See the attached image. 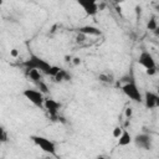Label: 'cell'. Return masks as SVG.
I'll return each instance as SVG.
<instances>
[{
	"label": "cell",
	"mask_w": 159,
	"mask_h": 159,
	"mask_svg": "<svg viewBox=\"0 0 159 159\" xmlns=\"http://www.w3.org/2000/svg\"><path fill=\"white\" fill-rule=\"evenodd\" d=\"M22 66H24L25 70H39L41 73H45L47 76H48V73L51 71V67H52V65H50L46 60L41 58L40 56H37L32 52L30 53L29 58L22 62Z\"/></svg>",
	"instance_id": "obj_1"
},
{
	"label": "cell",
	"mask_w": 159,
	"mask_h": 159,
	"mask_svg": "<svg viewBox=\"0 0 159 159\" xmlns=\"http://www.w3.org/2000/svg\"><path fill=\"white\" fill-rule=\"evenodd\" d=\"M30 139L45 153L52 155V157H57V153H56V144L55 142H52L51 139L46 138V137H42V135H30Z\"/></svg>",
	"instance_id": "obj_2"
},
{
	"label": "cell",
	"mask_w": 159,
	"mask_h": 159,
	"mask_svg": "<svg viewBox=\"0 0 159 159\" xmlns=\"http://www.w3.org/2000/svg\"><path fill=\"white\" fill-rule=\"evenodd\" d=\"M122 92L132 101L137 102V103H142L143 101V93L140 92V89L138 88L137 83L134 80H130L128 82H124V84L120 87Z\"/></svg>",
	"instance_id": "obj_3"
},
{
	"label": "cell",
	"mask_w": 159,
	"mask_h": 159,
	"mask_svg": "<svg viewBox=\"0 0 159 159\" xmlns=\"http://www.w3.org/2000/svg\"><path fill=\"white\" fill-rule=\"evenodd\" d=\"M138 63L145 68L147 75L153 76L157 73V63H155V60L150 52H148L145 50L142 51L139 57H138Z\"/></svg>",
	"instance_id": "obj_4"
},
{
	"label": "cell",
	"mask_w": 159,
	"mask_h": 159,
	"mask_svg": "<svg viewBox=\"0 0 159 159\" xmlns=\"http://www.w3.org/2000/svg\"><path fill=\"white\" fill-rule=\"evenodd\" d=\"M22 96L30 101L34 106L39 108H43V101H45V94L41 91L34 89V88H26L22 91Z\"/></svg>",
	"instance_id": "obj_5"
},
{
	"label": "cell",
	"mask_w": 159,
	"mask_h": 159,
	"mask_svg": "<svg viewBox=\"0 0 159 159\" xmlns=\"http://www.w3.org/2000/svg\"><path fill=\"white\" fill-rule=\"evenodd\" d=\"M132 143H134V145L137 148L143 149V150H150L152 145H153L152 137L148 133H139V134H137L135 137H133Z\"/></svg>",
	"instance_id": "obj_6"
},
{
	"label": "cell",
	"mask_w": 159,
	"mask_h": 159,
	"mask_svg": "<svg viewBox=\"0 0 159 159\" xmlns=\"http://www.w3.org/2000/svg\"><path fill=\"white\" fill-rule=\"evenodd\" d=\"M43 108L48 113L50 118L52 120H56L58 118V112H60V108H61V103L57 102L53 98H45V101H43Z\"/></svg>",
	"instance_id": "obj_7"
},
{
	"label": "cell",
	"mask_w": 159,
	"mask_h": 159,
	"mask_svg": "<svg viewBox=\"0 0 159 159\" xmlns=\"http://www.w3.org/2000/svg\"><path fill=\"white\" fill-rule=\"evenodd\" d=\"M76 2L82 7L87 16H94L99 11L97 0H76Z\"/></svg>",
	"instance_id": "obj_8"
},
{
	"label": "cell",
	"mask_w": 159,
	"mask_h": 159,
	"mask_svg": "<svg viewBox=\"0 0 159 159\" xmlns=\"http://www.w3.org/2000/svg\"><path fill=\"white\" fill-rule=\"evenodd\" d=\"M145 106V108L148 109H153L157 108L159 106V96L155 92L152 91H145L143 94V101H142Z\"/></svg>",
	"instance_id": "obj_9"
},
{
	"label": "cell",
	"mask_w": 159,
	"mask_h": 159,
	"mask_svg": "<svg viewBox=\"0 0 159 159\" xmlns=\"http://www.w3.org/2000/svg\"><path fill=\"white\" fill-rule=\"evenodd\" d=\"M117 139H118V142H117L118 147H125V145H129L132 143L133 137L127 129H122V133L119 134V137Z\"/></svg>",
	"instance_id": "obj_10"
},
{
	"label": "cell",
	"mask_w": 159,
	"mask_h": 159,
	"mask_svg": "<svg viewBox=\"0 0 159 159\" xmlns=\"http://www.w3.org/2000/svg\"><path fill=\"white\" fill-rule=\"evenodd\" d=\"M78 32L81 34H84L86 36L87 35H93V36H101L102 35V31L96 27V26H92V25H84V26H81L77 29Z\"/></svg>",
	"instance_id": "obj_11"
},
{
	"label": "cell",
	"mask_w": 159,
	"mask_h": 159,
	"mask_svg": "<svg viewBox=\"0 0 159 159\" xmlns=\"http://www.w3.org/2000/svg\"><path fill=\"white\" fill-rule=\"evenodd\" d=\"M53 78V82L56 83H61V82H67V81H71V75L68 71L63 70V68H60L57 71V73L52 77Z\"/></svg>",
	"instance_id": "obj_12"
},
{
	"label": "cell",
	"mask_w": 159,
	"mask_h": 159,
	"mask_svg": "<svg viewBox=\"0 0 159 159\" xmlns=\"http://www.w3.org/2000/svg\"><path fill=\"white\" fill-rule=\"evenodd\" d=\"M42 73L39 71V70H26V76L35 83L37 84L40 81H42Z\"/></svg>",
	"instance_id": "obj_13"
},
{
	"label": "cell",
	"mask_w": 159,
	"mask_h": 159,
	"mask_svg": "<svg viewBox=\"0 0 159 159\" xmlns=\"http://www.w3.org/2000/svg\"><path fill=\"white\" fill-rule=\"evenodd\" d=\"M98 80L103 83H107V84H112L114 83V76L112 72H103L98 76Z\"/></svg>",
	"instance_id": "obj_14"
},
{
	"label": "cell",
	"mask_w": 159,
	"mask_h": 159,
	"mask_svg": "<svg viewBox=\"0 0 159 159\" xmlns=\"http://www.w3.org/2000/svg\"><path fill=\"white\" fill-rule=\"evenodd\" d=\"M147 27H148V30H150V31H157V30H158V22H157V19H155V17H152V19L148 21Z\"/></svg>",
	"instance_id": "obj_15"
},
{
	"label": "cell",
	"mask_w": 159,
	"mask_h": 159,
	"mask_svg": "<svg viewBox=\"0 0 159 159\" xmlns=\"http://www.w3.org/2000/svg\"><path fill=\"white\" fill-rule=\"evenodd\" d=\"M7 140H9L7 132L2 125H0V143H6Z\"/></svg>",
	"instance_id": "obj_16"
},
{
	"label": "cell",
	"mask_w": 159,
	"mask_h": 159,
	"mask_svg": "<svg viewBox=\"0 0 159 159\" xmlns=\"http://www.w3.org/2000/svg\"><path fill=\"white\" fill-rule=\"evenodd\" d=\"M36 86H37V88H39L43 94H47V93H48V87H47V84H46L43 81H40Z\"/></svg>",
	"instance_id": "obj_17"
},
{
	"label": "cell",
	"mask_w": 159,
	"mask_h": 159,
	"mask_svg": "<svg viewBox=\"0 0 159 159\" xmlns=\"http://www.w3.org/2000/svg\"><path fill=\"white\" fill-rule=\"evenodd\" d=\"M120 133H122V128H120V127H116V128L113 129V137H114V138H118Z\"/></svg>",
	"instance_id": "obj_18"
},
{
	"label": "cell",
	"mask_w": 159,
	"mask_h": 159,
	"mask_svg": "<svg viewBox=\"0 0 159 159\" xmlns=\"http://www.w3.org/2000/svg\"><path fill=\"white\" fill-rule=\"evenodd\" d=\"M76 39H77V42H82V41H84V39H86V35H84V34H81V32H78V36H77Z\"/></svg>",
	"instance_id": "obj_19"
},
{
	"label": "cell",
	"mask_w": 159,
	"mask_h": 159,
	"mask_svg": "<svg viewBox=\"0 0 159 159\" xmlns=\"http://www.w3.org/2000/svg\"><path fill=\"white\" fill-rule=\"evenodd\" d=\"M132 112H133L132 108H127V109H125V116H127V118H129V117L132 116Z\"/></svg>",
	"instance_id": "obj_20"
},
{
	"label": "cell",
	"mask_w": 159,
	"mask_h": 159,
	"mask_svg": "<svg viewBox=\"0 0 159 159\" xmlns=\"http://www.w3.org/2000/svg\"><path fill=\"white\" fill-rule=\"evenodd\" d=\"M73 63L75 65H78V63H81V60L78 57H76V58H73Z\"/></svg>",
	"instance_id": "obj_21"
},
{
	"label": "cell",
	"mask_w": 159,
	"mask_h": 159,
	"mask_svg": "<svg viewBox=\"0 0 159 159\" xmlns=\"http://www.w3.org/2000/svg\"><path fill=\"white\" fill-rule=\"evenodd\" d=\"M11 56H17V51L16 50H11Z\"/></svg>",
	"instance_id": "obj_22"
},
{
	"label": "cell",
	"mask_w": 159,
	"mask_h": 159,
	"mask_svg": "<svg viewBox=\"0 0 159 159\" xmlns=\"http://www.w3.org/2000/svg\"><path fill=\"white\" fill-rule=\"evenodd\" d=\"M2 4H4V0H0V6H1Z\"/></svg>",
	"instance_id": "obj_23"
},
{
	"label": "cell",
	"mask_w": 159,
	"mask_h": 159,
	"mask_svg": "<svg viewBox=\"0 0 159 159\" xmlns=\"http://www.w3.org/2000/svg\"><path fill=\"white\" fill-rule=\"evenodd\" d=\"M113 1H114V2H119V0H113Z\"/></svg>",
	"instance_id": "obj_24"
}]
</instances>
